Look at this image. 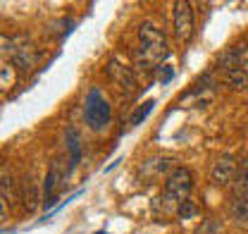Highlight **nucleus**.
<instances>
[{
  "label": "nucleus",
  "mask_w": 248,
  "mask_h": 234,
  "mask_svg": "<svg viewBox=\"0 0 248 234\" xmlns=\"http://www.w3.org/2000/svg\"><path fill=\"white\" fill-rule=\"evenodd\" d=\"M84 119L89 124V129L93 132H103L110 119H112V108L108 103V98L98 91V88H91L86 93V103H84Z\"/></svg>",
  "instance_id": "obj_1"
},
{
  "label": "nucleus",
  "mask_w": 248,
  "mask_h": 234,
  "mask_svg": "<svg viewBox=\"0 0 248 234\" xmlns=\"http://www.w3.org/2000/svg\"><path fill=\"white\" fill-rule=\"evenodd\" d=\"M191 189H193V172L188 167H174L165 179V189H162L160 199H165L167 203L179 205L182 201L188 199Z\"/></svg>",
  "instance_id": "obj_2"
},
{
  "label": "nucleus",
  "mask_w": 248,
  "mask_h": 234,
  "mask_svg": "<svg viewBox=\"0 0 248 234\" xmlns=\"http://www.w3.org/2000/svg\"><path fill=\"white\" fill-rule=\"evenodd\" d=\"M236 172H239V160H236V155H232V153H222V155H217L215 163H213V167H210V182L215 184V186H229L234 179H236Z\"/></svg>",
  "instance_id": "obj_3"
},
{
  "label": "nucleus",
  "mask_w": 248,
  "mask_h": 234,
  "mask_svg": "<svg viewBox=\"0 0 248 234\" xmlns=\"http://www.w3.org/2000/svg\"><path fill=\"white\" fill-rule=\"evenodd\" d=\"M172 24H174V36L186 43L193 36V7L186 0L174 2V12H172Z\"/></svg>",
  "instance_id": "obj_4"
},
{
  "label": "nucleus",
  "mask_w": 248,
  "mask_h": 234,
  "mask_svg": "<svg viewBox=\"0 0 248 234\" xmlns=\"http://www.w3.org/2000/svg\"><path fill=\"white\" fill-rule=\"evenodd\" d=\"M108 77L117 84L120 88H124L126 93H134L136 91V74H134V69H131V65H126L122 62L120 58H110L108 62Z\"/></svg>",
  "instance_id": "obj_5"
},
{
  "label": "nucleus",
  "mask_w": 248,
  "mask_h": 234,
  "mask_svg": "<svg viewBox=\"0 0 248 234\" xmlns=\"http://www.w3.org/2000/svg\"><path fill=\"white\" fill-rule=\"evenodd\" d=\"M58 186H60V163L55 160L46 175V182H43V205L46 210L55 205V199H58Z\"/></svg>",
  "instance_id": "obj_6"
},
{
  "label": "nucleus",
  "mask_w": 248,
  "mask_h": 234,
  "mask_svg": "<svg viewBox=\"0 0 248 234\" xmlns=\"http://www.w3.org/2000/svg\"><path fill=\"white\" fill-rule=\"evenodd\" d=\"M19 199H22V205H24L27 213H36V208L41 203V189H38V182H36L31 175H27L24 182H22Z\"/></svg>",
  "instance_id": "obj_7"
},
{
  "label": "nucleus",
  "mask_w": 248,
  "mask_h": 234,
  "mask_svg": "<svg viewBox=\"0 0 248 234\" xmlns=\"http://www.w3.org/2000/svg\"><path fill=\"white\" fill-rule=\"evenodd\" d=\"M64 139H67V153H69V170L67 172H72L81 163V136H79V132L74 127H69Z\"/></svg>",
  "instance_id": "obj_8"
},
{
  "label": "nucleus",
  "mask_w": 248,
  "mask_h": 234,
  "mask_svg": "<svg viewBox=\"0 0 248 234\" xmlns=\"http://www.w3.org/2000/svg\"><path fill=\"white\" fill-rule=\"evenodd\" d=\"M0 191H2V205H12L17 199V191H15V179L7 175V167H2V179H0Z\"/></svg>",
  "instance_id": "obj_9"
},
{
  "label": "nucleus",
  "mask_w": 248,
  "mask_h": 234,
  "mask_svg": "<svg viewBox=\"0 0 248 234\" xmlns=\"http://www.w3.org/2000/svg\"><path fill=\"white\" fill-rule=\"evenodd\" d=\"M29 48L31 46H27L24 50H19V53L15 55V65L19 67V72H22V74H27L31 67H33V62L38 60V53H29Z\"/></svg>",
  "instance_id": "obj_10"
},
{
  "label": "nucleus",
  "mask_w": 248,
  "mask_h": 234,
  "mask_svg": "<svg viewBox=\"0 0 248 234\" xmlns=\"http://www.w3.org/2000/svg\"><path fill=\"white\" fill-rule=\"evenodd\" d=\"M232 215L239 220H248V194H234L232 201Z\"/></svg>",
  "instance_id": "obj_11"
},
{
  "label": "nucleus",
  "mask_w": 248,
  "mask_h": 234,
  "mask_svg": "<svg viewBox=\"0 0 248 234\" xmlns=\"http://www.w3.org/2000/svg\"><path fill=\"white\" fill-rule=\"evenodd\" d=\"M234 186H236V194H248V155L239 163V172L234 179Z\"/></svg>",
  "instance_id": "obj_12"
},
{
  "label": "nucleus",
  "mask_w": 248,
  "mask_h": 234,
  "mask_svg": "<svg viewBox=\"0 0 248 234\" xmlns=\"http://www.w3.org/2000/svg\"><path fill=\"white\" fill-rule=\"evenodd\" d=\"M224 77H227V84H229L232 88H236V91H241V88L248 86V72H244V69H234V72H227Z\"/></svg>",
  "instance_id": "obj_13"
},
{
  "label": "nucleus",
  "mask_w": 248,
  "mask_h": 234,
  "mask_svg": "<svg viewBox=\"0 0 248 234\" xmlns=\"http://www.w3.org/2000/svg\"><path fill=\"white\" fill-rule=\"evenodd\" d=\"M153 108H155L153 100H146V105H141V108H139V110H136V113L131 115V124H141V122H143V119L148 117V113H151Z\"/></svg>",
  "instance_id": "obj_14"
},
{
  "label": "nucleus",
  "mask_w": 248,
  "mask_h": 234,
  "mask_svg": "<svg viewBox=\"0 0 248 234\" xmlns=\"http://www.w3.org/2000/svg\"><path fill=\"white\" fill-rule=\"evenodd\" d=\"M177 215H179V217H193V215H196V203H193V201H191V199H186V201H182V203L177 205Z\"/></svg>",
  "instance_id": "obj_15"
},
{
  "label": "nucleus",
  "mask_w": 248,
  "mask_h": 234,
  "mask_svg": "<svg viewBox=\"0 0 248 234\" xmlns=\"http://www.w3.org/2000/svg\"><path fill=\"white\" fill-rule=\"evenodd\" d=\"M236 55H239V69L248 72V43H239L236 46Z\"/></svg>",
  "instance_id": "obj_16"
},
{
  "label": "nucleus",
  "mask_w": 248,
  "mask_h": 234,
  "mask_svg": "<svg viewBox=\"0 0 248 234\" xmlns=\"http://www.w3.org/2000/svg\"><path fill=\"white\" fill-rule=\"evenodd\" d=\"M7 77H10V72H7V65H2V86H7Z\"/></svg>",
  "instance_id": "obj_17"
},
{
  "label": "nucleus",
  "mask_w": 248,
  "mask_h": 234,
  "mask_svg": "<svg viewBox=\"0 0 248 234\" xmlns=\"http://www.w3.org/2000/svg\"><path fill=\"white\" fill-rule=\"evenodd\" d=\"M98 234H108V232H98Z\"/></svg>",
  "instance_id": "obj_18"
}]
</instances>
